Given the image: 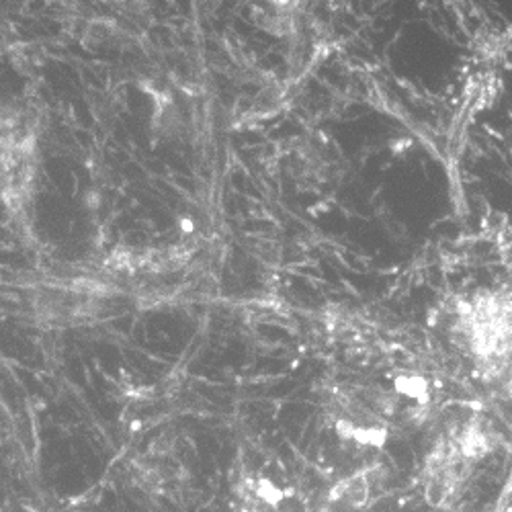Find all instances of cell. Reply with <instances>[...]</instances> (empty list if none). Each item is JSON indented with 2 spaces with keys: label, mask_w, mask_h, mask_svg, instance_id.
<instances>
[{
  "label": "cell",
  "mask_w": 512,
  "mask_h": 512,
  "mask_svg": "<svg viewBox=\"0 0 512 512\" xmlns=\"http://www.w3.org/2000/svg\"><path fill=\"white\" fill-rule=\"evenodd\" d=\"M463 328L469 345L488 359L512 351V304L498 295H482L465 308Z\"/></svg>",
  "instance_id": "1"
},
{
  "label": "cell",
  "mask_w": 512,
  "mask_h": 512,
  "mask_svg": "<svg viewBox=\"0 0 512 512\" xmlns=\"http://www.w3.org/2000/svg\"><path fill=\"white\" fill-rule=\"evenodd\" d=\"M254 494H256V498L267 502L269 506H279L283 502V492L267 480H261L259 484H254Z\"/></svg>",
  "instance_id": "2"
}]
</instances>
